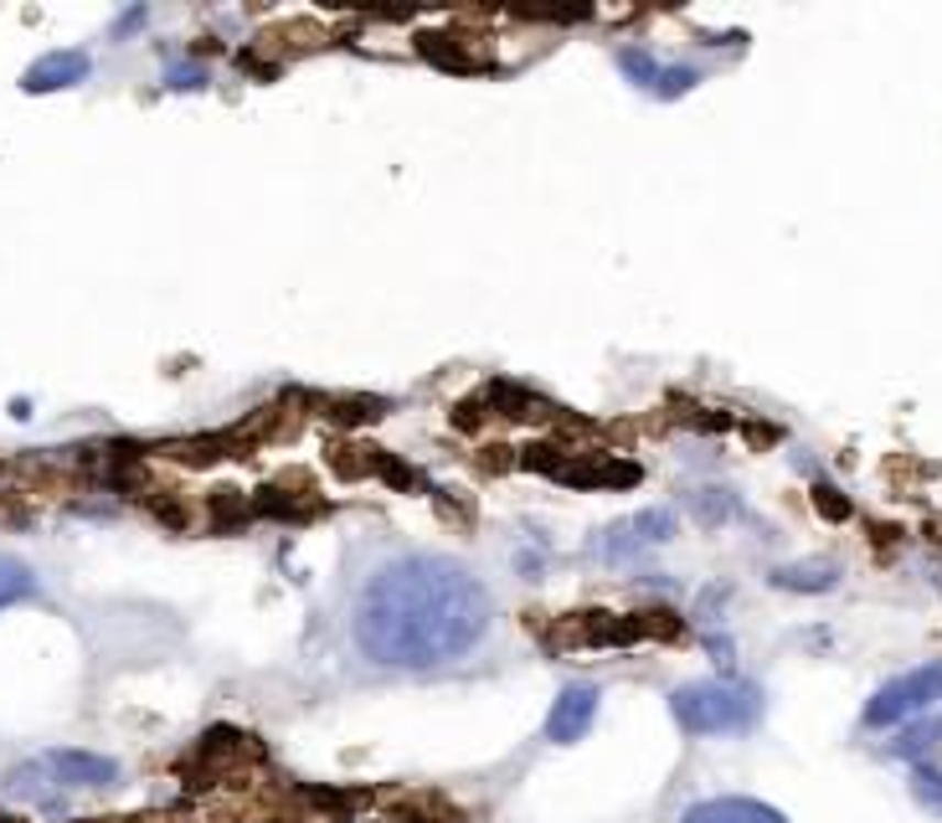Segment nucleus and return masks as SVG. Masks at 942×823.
<instances>
[{
  "label": "nucleus",
  "mask_w": 942,
  "mask_h": 823,
  "mask_svg": "<svg viewBox=\"0 0 942 823\" xmlns=\"http://www.w3.org/2000/svg\"><path fill=\"white\" fill-rule=\"evenodd\" d=\"M690 509H695L701 525H721L736 515V500L726 490H701V494H690Z\"/></svg>",
  "instance_id": "obj_14"
},
{
  "label": "nucleus",
  "mask_w": 942,
  "mask_h": 823,
  "mask_svg": "<svg viewBox=\"0 0 942 823\" xmlns=\"http://www.w3.org/2000/svg\"><path fill=\"white\" fill-rule=\"evenodd\" d=\"M680 823H788L778 808L757 803V798H705V803L686 808Z\"/></svg>",
  "instance_id": "obj_7"
},
{
  "label": "nucleus",
  "mask_w": 942,
  "mask_h": 823,
  "mask_svg": "<svg viewBox=\"0 0 942 823\" xmlns=\"http://www.w3.org/2000/svg\"><path fill=\"white\" fill-rule=\"evenodd\" d=\"M134 26H144V6H134L129 17H119V26H113V36H129Z\"/></svg>",
  "instance_id": "obj_20"
},
{
  "label": "nucleus",
  "mask_w": 942,
  "mask_h": 823,
  "mask_svg": "<svg viewBox=\"0 0 942 823\" xmlns=\"http://www.w3.org/2000/svg\"><path fill=\"white\" fill-rule=\"evenodd\" d=\"M942 742V715H932V721H922V726H911V731H901V742H891V751L896 757H927L932 746Z\"/></svg>",
  "instance_id": "obj_12"
},
{
  "label": "nucleus",
  "mask_w": 942,
  "mask_h": 823,
  "mask_svg": "<svg viewBox=\"0 0 942 823\" xmlns=\"http://www.w3.org/2000/svg\"><path fill=\"white\" fill-rule=\"evenodd\" d=\"M6 792L11 798H21V803H36L47 808V813H63V792H57V777L47 772V761H21V767H11L6 772Z\"/></svg>",
  "instance_id": "obj_8"
},
{
  "label": "nucleus",
  "mask_w": 942,
  "mask_h": 823,
  "mask_svg": "<svg viewBox=\"0 0 942 823\" xmlns=\"http://www.w3.org/2000/svg\"><path fill=\"white\" fill-rule=\"evenodd\" d=\"M639 551H644V546H639V536L628 530V520L613 525V530H603V536L592 540V556H598V561H607V567H623V561H634Z\"/></svg>",
  "instance_id": "obj_10"
},
{
  "label": "nucleus",
  "mask_w": 942,
  "mask_h": 823,
  "mask_svg": "<svg viewBox=\"0 0 942 823\" xmlns=\"http://www.w3.org/2000/svg\"><path fill=\"white\" fill-rule=\"evenodd\" d=\"M618 67H623V73H628L634 83H644V88H659V73H665V67H659L649 52H623Z\"/></svg>",
  "instance_id": "obj_16"
},
{
  "label": "nucleus",
  "mask_w": 942,
  "mask_h": 823,
  "mask_svg": "<svg viewBox=\"0 0 942 823\" xmlns=\"http://www.w3.org/2000/svg\"><path fill=\"white\" fill-rule=\"evenodd\" d=\"M47 772L57 777V788H109L119 777V761L113 757H98V751H78V746H57L47 751Z\"/></svg>",
  "instance_id": "obj_5"
},
{
  "label": "nucleus",
  "mask_w": 942,
  "mask_h": 823,
  "mask_svg": "<svg viewBox=\"0 0 942 823\" xmlns=\"http://www.w3.org/2000/svg\"><path fill=\"white\" fill-rule=\"evenodd\" d=\"M834 582H840L834 561H799V567L773 571V586H782V592H830Z\"/></svg>",
  "instance_id": "obj_9"
},
{
  "label": "nucleus",
  "mask_w": 942,
  "mask_h": 823,
  "mask_svg": "<svg viewBox=\"0 0 942 823\" xmlns=\"http://www.w3.org/2000/svg\"><path fill=\"white\" fill-rule=\"evenodd\" d=\"M88 73H94L88 52H47V57H36V63L21 73V88H26V94H57V88H78Z\"/></svg>",
  "instance_id": "obj_6"
},
{
  "label": "nucleus",
  "mask_w": 942,
  "mask_h": 823,
  "mask_svg": "<svg viewBox=\"0 0 942 823\" xmlns=\"http://www.w3.org/2000/svg\"><path fill=\"white\" fill-rule=\"evenodd\" d=\"M495 628L490 586L459 556L407 551L366 577L351 613L355 649L382 669H443L480 649Z\"/></svg>",
  "instance_id": "obj_1"
},
{
  "label": "nucleus",
  "mask_w": 942,
  "mask_h": 823,
  "mask_svg": "<svg viewBox=\"0 0 942 823\" xmlns=\"http://www.w3.org/2000/svg\"><path fill=\"white\" fill-rule=\"evenodd\" d=\"M686 88H695V67H665V73H659V94L665 98L686 94Z\"/></svg>",
  "instance_id": "obj_18"
},
{
  "label": "nucleus",
  "mask_w": 942,
  "mask_h": 823,
  "mask_svg": "<svg viewBox=\"0 0 942 823\" xmlns=\"http://www.w3.org/2000/svg\"><path fill=\"white\" fill-rule=\"evenodd\" d=\"M598 690L592 684H567L557 695V705H551V715H546V742L557 746H572L588 736V726L598 721Z\"/></svg>",
  "instance_id": "obj_4"
},
{
  "label": "nucleus",
  "mask_w": 942,
  "mask_h": 823,
  "mask_svg": "<svg viewBox=\"0 0 942 823\" xmlns=\"http://www.w3.org/2000/svg\"><path fill=\"white\" fill-rule=\"evenodd\" d=\"M932 700H942V659L911 669V674H896L891 684H880L870 695V705H865V726H896L907 715H922Z\"/></svg>",
  "instance_id": "obj_3"
},
{
  "label": "nucleus",
  "mask_w": 942,
  "mask_h": 823,
  "mask_svg": "<svg viewBox=\"0 0 942 823\" xmlns=\"http://www.w3.org/2000/svg\"><path fill=\"white\" fill-rule=\"evenodd\" d=\"M165 83H171V88H201V67H171V73H165Z\"/></svg>",
  "instance_id": "obj_19"
},
{
  "label": "nucleus",
  "mask_w": 942,
  "mask_h": 823,
  "mask_svg": "<svg viewBox=\"0 0 942 823\" xmlns=\"http://www.w3.org/2000/svg\"><path fill=\"white\" fill-rule=\"evenodd\" d=\"M814 505H819V515H824V520H845V515H850V500H840V490H830V484H819V490H814Z\"/></svg>",
  "instance_id": "obj_17"
},
{
  "label": "nucleus",
  "mask_w": 942,
  "mask_h": 823,
  "mask_svg": "<svg viewBox=\"0 0 942 823\" xmlns=\"http://www.w3.org/2000/svg\"><path fill=\"white\" fill-rule=\"evenodd\" d=\"M628 530L639 536V546H665V540L675 536V515L670 509H639V515L628 520Z\"/></svg>",
  "instance_id": "obj_13"
},
{
  "label": "nucleus",
  "mask_w": 942,
  "mask_h": 823,
  "mask_svg": "<svg viewBox=\"0 0 942 823\" xmlns=\"http://www.w3.org/2000/svg\"><path fill=\"white\" fill-rule=\"evenodd\" d=\"M670 715L690 736H732L763 721V690L747 680H695L670 695Z\"/></svg>",
  "instance_id": "obj_2"
},
{
  "label": "nucleus",
  "mask_w": 942,
  "mask_h": 823,
  "mask_svg": "<svg viewBox=\"0 0 942 823\" xmlns=\"http://www.w3.org/2000/svg\"><path fill=\"white\" fill-rule=\"evenodd\" d=\"M911 798H917L922 808H932V813H942V772L917 767V772H911Z\"/></svg>",
  "instance_id": "obj_15"
},
{
  "label": "nucleus",
  "mask_w": 942,
  "mask_h": 823,
  "mask_svg": "<svg viewBox=\"0 0 942 823\" xmlns=\"http://www.w3.org/2000/svg\"><path fill=\"white\" fill-rule=\"evenodd\" d=\"M32 592H36V571L26 561H17V556H0V607L32 597Z\"/></svg>",
  "instance_id": "obj_11"
}]
</instances>
